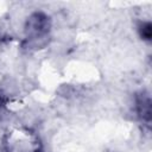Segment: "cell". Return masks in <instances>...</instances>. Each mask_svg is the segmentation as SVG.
<instances>
[{
  "label": "cell",
  "instance_id": "3",
  "mask_svg": "<svg viewBox=\"0 0 152 152\" xmlns=\"http://www.w3.org/2000/svg\"><path fill=\"white\" fill-rule=\"evenodd\" d=\"M138 31H139V36L141 37V39L151 40V38H152V24L150 21L140 23L139 27H138Z\"/></svg>",
  "mask_w": 152,
  "mask_h": 152
},
{
  "label": "cell",
  "instance_id": "1",
  "mask_svg": "<svg viewBox=\"0 0 152 152\" xmlns=\"http://www.w3.org/2000/svg\"><path fill=\"white\" fill-rule=\"evenodd\" d=\"M50 30V19L42 12L32 13L26 21L25 32L28 46L38 48L45 44V38Z\"/></svg>",
  "mask_w": 152,
  "mask_h": 152
},
{
  "label": "cell",
  "instance_id": "2",
  "mask_svg": "<svg viewBox=\"0 0 152 152\" xmlns=\"http://www.w3.org/2000/svg\"><path fill=\"white\" fill-rule=\"evenodd\" d=\"M137 112L144 121H151V99L148 95L140 94L137 97Z\"/></svg>",
  "mask_w": 152,
  "mask_h": 152
}]
</instances>
